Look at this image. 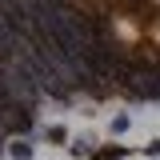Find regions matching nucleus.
Here are the masks:
<instances>
[{
	"label": "nucleus",
	"instance_id": "f257e3e1",
	"mask_svg": "<svg viewBox=\"0 0 160 160\" xmlns=\"http://www.w3.org/2000/svg\"><path fill=\"white\" fill-rule=\"evenodd\" d=\"M0 96L8 104H36L44 92H40V84H36L32 72H24L20 64H4L0 68Z\"/></svg>",
	"mask_w": 160,
	"mask_h": 160
},
{
	"label": "nucleus",
	"instance_id": "f03ea898",
	"mask_svg": "<svg viewBox=\"0 0 160 160\" xmlns=\"http://www.w3.org/2000/svg\"><path fill=\"white\" fill-rule=\"evenodd\" d=\"M32 152H36V148H32V136H20V140L8 144V156L12 160H32Z\"/></svg>",
	"mask_w": 160,
	"mask_h": 160
},
{
	"label": "nucleus",
	"instance_id": "7ed1b4c3",
	"mask_svg": "<svg viewBox=\"0 0 160 160\" xmlns=\"http://www.w3.org/2000/svg\"><path fill=\"white\" fill-rule=\"evenodd\" d=\"M128 128H132V116H128V112H120V116H112V124H108V132H112V136H124Z\"/></svg>",
	"mask_w": 160,
	"mask_h": 160
},
{
	"label": "nucleus",
	"instance_id": "20e7f679",
	"mask_svg": "<svg viewBox=\"0 0 160 160\" xmlns=\"http://www.w3.org/2000/svg\"><path fill=\"white\" fill-rule=\"evenodd\" d=\"M44 136L52 140V144H64V140H68V128H64V124H56V128H48Z\"/></svg>",
	"mask_w": 160,
	"mask_h": 160
},
{
	"label": "nucleus",
	"instance_id": "39448f33",
	"mask_svg": "<svg viewBox=\"0 0 160 160\" xmlns=\"http://www.w3.org/2000/svg\"><path fill=\"white\" fill-rule=\"evenodd\" d=\"M144 152H148V156H160V140H152V144H148Z\"/></svg>",
	"mask_w": 160,
	"mask_h": 160
}]
</instances>
